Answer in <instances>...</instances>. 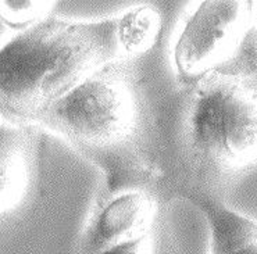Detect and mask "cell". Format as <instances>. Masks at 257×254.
Returning <instances> with one entry per match:
<instances>
[{"instance_id":"obj_8","label":"cell","mask_w":257,"mask_h":254,"mask_svg":"<svg viewBox=\"0 0 257 254\" xmlns=\"http://www.w3.org/2000/svg\"><path fill=\"white\" fill-rule=\"evenodd\" d=\"M118 25L126 57L134 59L153 48L162 31V17L153 7L142 5L118 16Z\"/></svg>"},{"instance_id":"obj_1","label":"cell","mask_w":257,"mask_h":254,"mask_svg":"<svg viewBox=\"0 0 257 254\" xmlns=\"http://www.w3.org/2000/svg\"><path fill=\"white\" fill-rule=\"evenodd\" d=\"M125 60L118 16L71 21L50 14L0 48V117L6 124L36 126L71 89Z\"/></svg>"},{"instance_id":"obj_6","label":"cell","mask_w":257,"mask_h":254,"mask_svg":"<svg viewBox=\"0 0 257 254\" xmlns=\"http://www.w3.org/2000/svg\"><path fill=\"white\" fill-rule=\"evenodd\" d=\"M35 138L34 126L0 124V218L16 211L30 192Z\"/></svg>"},{"instance_id":"obj_11","label":"cell","mask_w":257,"mask_h":254,"mask_svg":"<svg viewBox=\"0 0 257 254\" xmlns=\"http://www.w3.org/2000/svg\"><path fill=\"white\" fill-rule=\"evenodd\" d=\"M253 9H254V27L257 28V2H253Z\"/></svg>"},{"instance_id":"obj_10","label":"cell","mask_w":257,"mask_h":254,"mask_svg":"<svg viewBox=\"0 0 257 254\" xmlns=\"http://www.w3.org/2000/svg\"><path fill=\"white\" fill-rule=\"evenodd\" d=\"M100 254H178V250L159 222L144 236L114 246Z\"/></svg>"},{"instance_id":"obj_9","label":"cell","mask_w":257,"mask_h":254,"mask_svg":"<svg viewBox=\"0 0 257 254\" xmlns=\"http://www.w3.org/2000/svg\"><path fill=\"white\" fill-rule=\"evenodd\" d=\"M54 6V2H0V21L20 32L49 17Z\"/></svg>"},{"instance_id":"obj_2","label":"cell","mask_w":257,"mask_h":254,"mask_svg":"<svg viewBox=\"0 0 257 254\" xmlns=\"http://www.w3.org/2000/svg\"><path fill=\"white\" fill-rule=\"evenodd\" d=\"M117 61L100 68L49 108L36 126L66 141L106 172L103 193L131 185L139 106L130 72Z\"/></svg>"},{"instance_id":"obj_7","label":"cell","mask_w":257,"mask_h":254,"mask_svg":"<svg viewBox=\"0 0 257 254\" xmlns=\"http://www.w3.org/2000/svg\"><path fill=\"white\" fill-rule=\"evenodd\" d=\"M207 219L211 254H257V222L207 197L195 199Z\"/></svg>"},{"instance_id":"obj_5","label":"cell","mask_w":257,"mask_h":254,"mask_svg":"<svg viewBox=\"0 0 257 254\" xmlns=\"http://www.w3.org/2000/svg\"><path fill=\"white\" fill-rule=\"evenodd\" d=\"M159 224V201L144 188L100 193L85 221L74 254H100L146 235Z\"/></svg>"},{"instance_id":"obj_3","label":"cell","mask_w":257,"mask_h":254,"mask_svg":"<svg viewBox=\"0 0 257 254\" xmlns=\"http://www.w3.org/2000/svg\"><path fill=\"white\" fill-rule=\"evenodd\" d=\"M184 112L186 154L197 174L224 181L257 167V82L209 72L192 85Z\"/></svg>"},{"instance_id":"obj_4","label":"cell","mask_w":257,"mask_h":254,"mask_svg":"<svg viewBox=\"0 0 257 254\" xmlns=\"http://www.w3.org/2000/svg\"><path fill=\"white\" fill-rule=\"evenodd\" d=\"M253 27V2H202L188 18L174 49L181 82L193 85L220 70L239 50Z\"/></svg>"}]
</instances>
